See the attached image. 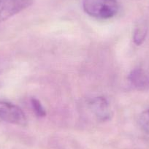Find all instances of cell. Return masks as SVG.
<instances>
[{
    "mask_svg": "<svg viewBox=\"0 0 149 149\" xmlns=\"http://www.w3.org/2000/svg\"><path fill=\"white\" fill-rule=\"evenodd\" d=\"M0 119L10 124L26 126L27 119L21 107L9 102L0 100Z\"/></svg>",
    "mask_w": 149,
    "mask_h": 149,
    "instance_id": "obj_2",
    "label": "cell"
},
{
    "mask_svg": "<svg viewBox=\"0 0 149 149\" xmlns=\"http://www.w3.org/2000/svg\"><path fill=\"white\" fill-rule=\"evenodd\" d=\"M139 124L143 131L149 134V109L143 111L140 115Z\"/></svg>",
    "mask_w": 149,
    "mask_h": 149,
    "instance_id": "obj_8",
    "label": "cell"
},
{
    "mask_svg": "<svg viewBox=\"0 0 149 149\" xmlns=\"http://www.w3.org/2000/svg\"><path fill=\"white\" fill-rule=\"evenodd\" d=\"M148 30V26L147 23L145 21L138 23V24L136 26L133 33V41L136 45H140L144 42L147 36Z\"/></svg>",
    "mask_w": 149,
    "mask_h": 149,
    "instance_id": "obj_6",
    "label": "cell"
},
{
    "mask_svg": "<svg viewBox=\"0 0 149 149\" xmlns=\"http://www.w3.org/2000/svg\"><path fill=\"white\" fill-rule=\"evenodd\" d=\"M31 105L35 115L39 118H43L46 116V111L40 102L36 98L31 99Z\"/></svg>",
    "mask_w": 149,
    "mask_h": 149,
    "instance_id": "obj_7",
    "label": "cell"
},
{
    "mask_svg": "<svg viewBox=\"0 0 149 149\" xmlns=\"http://www.w3.org/2000/svg\"><path fill=\"white\" fill-rule=\"evenodd\" d=\"M88 107L94 116L101 121H108L113 115L110 104L104 97H97L91 99L88 102Z\"/></svg>",
    "mask_w": 149,
    "mask_h": 149,
    "instance_id": "obj_4",
    "label": "cell"
},
{
    "mask_svg": "<svg viewBox=\"0 0 149 149\" xmlns=\"http://www.w3.org/2000/svg\"><path fill=\"white\" fill-rule=\"evenodd\" d=\"M33 0H0V23L31 6Z\"/></svg>",
    "mask_w": 149,
    "mask_h": 149,
    "instance_id": "obj_3",
    "label": "cell"
},
{
    "mask_svg": "<svg viewBox=\"0 0 149 149\" xmlns=\"http://www.w3.org/2000/svg\"><path fill=\"white\" fill-rule=\"evenodd\" d=\"M82 4L84 12L97 19H110L119 10L116 0H83Z\"/></svg>",
    "mask_w": 149,
    "mask_h": 149,
    "instance_id": "obj_1",
    "label": "cell"
},
{
    "mask_svg": "<svg viewBox=\"0 0 149 149\" xmlns=\"http://www.w3.org/2000/svg\"><path fill=\"white\" fill-rule=\"evenodd\" d=\"M128 80L132 86L137 90H146L149 88V74L141 68L133 70L130 73Z\"/></svg>",
    "mask_w": 149,
    "mask_h": 149,
    "instance_id": "obj_5",
    "label": "cell"
}]
</instances>
